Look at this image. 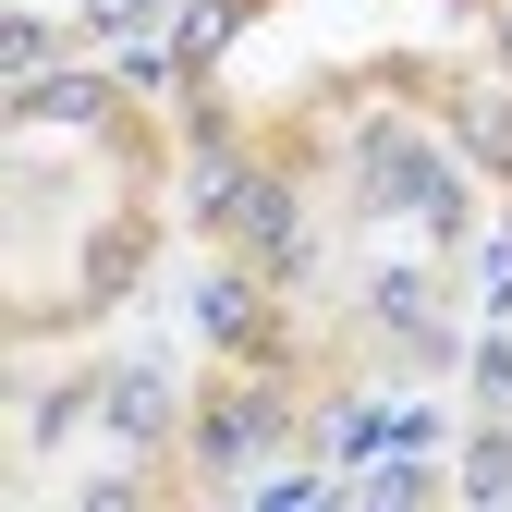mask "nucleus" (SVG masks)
<instances>
[{"label": "nucleus", "instance_id": "1", "mask_svg": "<svg viewBox=\"0 0 512 512\" xmlns=\"http://www.w3.org/2000/svg\"><path fill=\"white\" fill-rule=\"evenodd\" d=\"M135 13H147V0H98V25H135Z\"/></svg>", "mask_w": 512, "mask_h": 512}]
</instances>
